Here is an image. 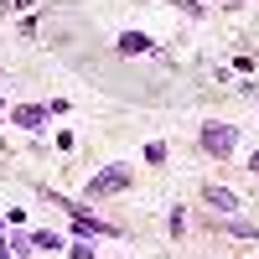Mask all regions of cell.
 <instances>
[{
	"label": "cell",
	"mask_w": 259,
	"mask_h": 259,
	"mask_svg": "<svg viewBox=\"0 0 259 259\" xmlns=\"http://www.w3.org/2000/svg\"><path fill=\"white\" fill-rule=\"evenodd\" d=\"M73 223H78V239H99V233H114L109 223H99V218H89V207H83V212H73Z\"/></svg>",
	"instance_id": "6"
},
{
	"label": "cell",
	"mask_w": 259,
	"mask_h": 259,
	"mask_svg": "<svg viewBox=\"0 0 259 259\" xmlns=\"http://www.w3.org/2000/svg\"><path fill=\"white\" fill-rule=\"evenodd\" d=\"M130 182H135V171L130 166H104L89 177V197H114V192H124Z\"/></svg>",
	"instance_id": "1"
},
{
	"label": "cell",
	"mask_w": 259,
	"mask_h": 259,
	"mask_svg": "<svg viewBox=\"0 0 259 259\" xmlns=\"http://www.w3.org/2000/svg\"><path fill=\"white\" fill-rule=\"evenodd\" d=\"M233 140H239V135H233V124H202V150H207V156L228 161V156H233Z\"/></svg>",
	"instance_id": "2"
},
{
	"label": "cell",
	"mask_w": 259,
	"mask_h": 259,
	"mask_svg": "<svg viewBox=\"0 0 259 259\" xmlns=\"http://www.w3.org/2000/svg\"><path fill=\"white\" fill-rule=\"evenodd\" d=\"M31 249H47L52 254V249H62V239H57V233H31Z\"/></svg>",
	"instance_id": "8"
},
{
	"label": "cell",
	"mask_w": 259,
	"mask_h": 259,
	"mask_svg": "<svg viewBox=\"0 0 259 259\" xmlns=\"http://www.w3.org/2000/svg\"><path fill=\"white\" fill-rule=\"evenodd\" d=\"M6 6H16V11H26V6H31V0H6Z\"/></svg>",
	"instance_id": "12"
},
{
	"label": "cell",
	"mask_w": 259,
	"mask_h": 259,
	"mask_svg": "<svg viewBox=\"0 0 259 259\" xmlns=\"http://www.w3.org/2000/svg\"><path fill=\"white\" fill-rule=\"evenodd\" d=\"M202 197H207V207L218 212V218L239 212V192H228V187H218V182H207V187H202Z\"/></svg>",
	"instance_id": "3"
},
{
	"label": "cell",
	"mask_w": 259,
	"mask_h": 259,
	"mask_svg": "<svg viewBox=\"0 0 259 259\" xmlns=\"http://www.w3.org/2000/svg\"><path fill=\"white\" fill-rule=\"evenodd\" d=\"M68 259H94V249H89V244H78V249H73Z\"/></svg>",
	"instance_id": "10"
},
{
	"label": "cell",
	"mask_w": 259,
	"mask_h": 259,
	"mask_svg": "<svg viewBox=\"0 0 259 259\" xmlns=\"http://www.w3.org/2000/svg\"><path fill=\"white\" fill-rule=\"evenodd\" d=\"M145 161H150V166H161V161H166V145H161V140H150V145H145Z\"/></svg>",
	"instance_id": "9"
},
{
	"label": "cell",
	"mask_w": 259,
	"mask_h": 259,
	"mask_svg": "<svg viewBox=\"0 0 259 259\" xmlns=\"http://www.w3.org/2000/svg\"><path fill=\"white\" fill-rule=\"evenodd\" d=\"M0 114H6V99H0Z\"/></svg>",
	"instance_id": "14"
},
{
	"label": "cell",
	"mask_w": 259,
	"mask_h": 259,
	"mask_svg": "<svg viewBox=\"0 0 259 259\" xmlns=\"http://www.w3.org/2000/svg\"><path fill=\"white\" fill-rule=\"evenodd\" d=\"M0 259H11V244H6V239H0Z\"/></svg>",
	"instance_id": "13"
},
{
	"label": "cell",
	"mask_w": 259,
	"mask_h": 259,
	"mask_svg": "<svg viewBox=\"0 0 259 259\" xmlns=\"http://www.w3.org/2000/svg\"><path fill=\"white\" fill-rule=\"evenodd\" d=\"M0 228H6V218H0Z\"/></svg>",
	"instance_id": "15"
},
{
	"label": "cell",
	"mask_w": 259,
	"mask_h": 259,
	"mask_svg": "<svg viewBox=\"0 0 259 259\" xmlns=\"http://www.w3.org/2000/svg\"><path fill=\"white\" fill-rule=\"evenodd\" d=\"M249 171H254V177H259V145H254V156H249Z\"/></svg>",
	"instance_id": "11"
},
{
	"label": "cell",
	"mask_w": 259,
	"mask_h": 259,
	"mask_svg": "<svg viewBox=\"0 0 259 259\" xmlns=\"http://www.w3.org/2000/svg\"><path fill=\"white\" fill-rule=\"evenodd\" d=\"M11 124H21V130H41V124H47V109H41V104H21V109H11Z\"/></svg>",
	"instance_id": "5"
},
{
	"label": "cell",
	"mask_w": 259,
	"mask_h": 259,
	"mask_svg": "<svg viewBox=\"0 0 259 259\" xmlns=\"http://www.w3.org/2000/svg\"><path fill=\"white\" fill-rule=\"evenodd\" d=\"M119 52H124V57H135V52H150V36H140V31H124V36H119Z\"/></svg>",
	"instance_id": "7"
},
{
	"label": "cell",
	"mask_w": 259,
	"mask_h": 259,
	"mask_svg": "<svg viewBox=\"0 0 259 259\" xmlns=\"http://www.w3.org/2000/svg\"><path fill=\"white\" fill-rule=\"evenodd\" d=\"M212 223H218L223 233H233V239H249V244H259V223H249V218H218V212H212Z\"/></svg>",
	"instance_id": "4"
}]
</instances>
